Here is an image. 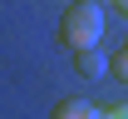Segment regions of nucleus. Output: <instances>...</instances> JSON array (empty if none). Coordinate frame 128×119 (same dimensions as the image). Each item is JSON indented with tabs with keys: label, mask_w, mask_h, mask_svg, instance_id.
<instances>
[{
	"label": "nucleus",
	"mask_w": 128,
	"mask_h": 119,
	"mask_svg": "<svg viewBox=\"0 0 128 119\" xmlns=\"http://www.w3.org/2000/svg\"><path fill=\"white\" fill-rule=\"evenodd\" d=\"M108 74H113V80H123V85H128V45H123V50H118V55H113V60H108Z\"/></svg>",
	"instance_id": "obj_4"
},
{
	"label": "nucleus",
	"mask_w": 128,
	"mask_h": 119,
	"mask_svg": "<svg viewBox=\"0 0 128 119\" xmlns=\"http://www.w3.org/2000/svg\"><path fill=\"white\" fill-rule=\"evenodd\" d=\"M104 119H128V99H123V104H113V109H104Z\"/></svg>",
	"instance_id": "obj_5"
},
{
	"label": "nucleus",
	"mask_w": 128,
	"mask_h": 119,
	"mask_svg": "<svg viewBox=\"0 0 128 119\" xmlns=\"http://www.w3.org/2000/svg\"><path fill=\"white\" fill-rule=\"evenodd\" d=\"M74 60H79V74H84V80H104V74H108V60H113V55H104V50L94 45V50H79Z\"/></svg>",
	"instance_id": "obj_2"
},
{
	"label": "nucleus",
	"mask_w": 128,
	"mask_h": 119,
	"mask_svg": "<svg viewBox=\"0 0 128 119\" xmlns=\"http://www.w3.org/2000/svg\"><path fill=\"white\" fill-rule=\"evenodd\" d=\"M113 10H123V15H128V0H113Z\"/></svg>",
	"instance_id": "obj_6"
},
{
	"label": "nucleus",
	"mask_w": 128,
	"mask_h": 119,
	"mask_svg": "<svg viewBox=\"0 0 128 119\" xmlns=\"http://www.w3.org/2000/svg\"><path fill=\"white\" fill-rule=\"evenodd\" d=\"M49 119H104V109H94L89 99H59Z\"/></svg>",
	"instance_id": "obj_3"
},
{
	"label": "nucleus",
	"mask_w": 128,
	"mask_h": 119,
	"mask_svg": "<svg viewBox=\"0 0 128 119\" xmlns=\"http://www.w3.org/2000/svg\"><path fill=\"white\" fill-rule=\"evenodd\" d=\"M98 40H104V10L94 0H74L59 15V45L79 55V50H94Z\"/></svg>",
	"instance_id": "obj_1"
}]
</instances>
